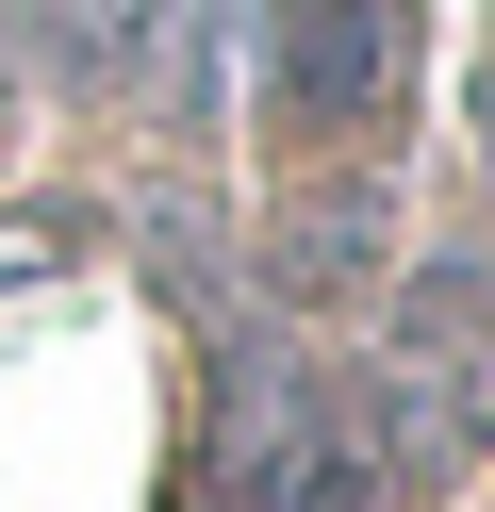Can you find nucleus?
<instances>
[{"mask_svg":"<svg viewBox=\"0 0 495 512\" xmlns=\"http://www.w3.org/2000/svg\"><path fill=\"white\" fill-rule=\"evenodd\" d=\"M396 67H413V0H264V116L297 149L380 133Z\"/></svg>","mask_w":495,"mask_h":512,"instance_id":"nucleus-3","label":"nucleus"},{"mask_svg":"<svg viewBox=\"0 0 495 512\" xmlns=\"http://www.w3.org/2000/svg\"><path fill=\"white\" fill-rule=\"evenodd\" d=\"M33 34H50V67L83 100H116V83H149L182 50V0H33Z\"/></svg>","mask_w":495,"mask_h":512,"instance_id":"nucleus-4","label":"nucleus"},{"mask_svg":"<svg viewBox=\"0 0 495 512\" xmlns=\"http://www.w3.org/2000/svg\"><path fill=\"white\" fill-rule=\"evenodd\" d=\"M0 34H17V0H0Z\"/></svg>","mask_w":495,"mask_h":512,"instance_id":"nucleus-7","label":"nucleus"},{"mask_svg":"<svg viewBox=\"0 0 495 512\" xmlns=\"http://www.w3.org/2000/svg\"><path fill=\"white\" fill-rule=\"evenodd\" d=\"M363 265H380V199H363V182H347V199H297V232H281L297 298H330V281H363Z\"/></svg>","mask_w":495,"mask_h":512,"instance_id":"nucleus-5","label":"nucleus"},{"mask_svg":"<svg viewBox=\"0 0 495 512\" xmlns=\"http://www.w3.org/2000/svg\"><path fill=\"white\" fill-rule=\"evenodd\" d=\"M479 182H495V67H479Z\"/></svg>","mask_w":495,"mask_h":512,"instance_id":"nucleus-6","label":"nucleus"},{"mask_svg":"<svg viewBox=\"0 0 495 512\" xmlns=\"http://www.w3.org/2000/svg\"><path fill=\"white\" fill-rule=\"evenodd\" d=\"M396 413L380 380H314L281 347H248L231 380V446H215V512H396Z\"/></svg>","mask_w":495,"mask_h":512,"instance_id":"nucleus-1","label":"nucleus"},{"mask_svg":"<svg viewBox=\"0 0 495 512\" xmlns=\"http://www.w3.org/2000/svg\"><path fill=\"white\" fill-rule=\"evenodd\" d=\"M380 413L413 463L495 446V248H429L396 281V347H380Z\"/></svg>","mask_w":495,"mask_h":512,"instance_id":"nucleus-2","label":"nucleus"}]
</instances>
